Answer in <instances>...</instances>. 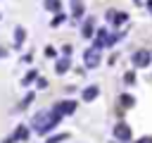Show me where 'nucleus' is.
<instances>
[{
  "label": "nucleus",
  "instance_id": "f03ea898",
  "mask_svg": "<svg viewBox=\"0 0 152 143\" xmlns=\"http://www.w3.org/2000/svg\"><path fill=\"white\" fill-rule=\"evenodd\" d=\"M100 62H102V57H100V50H95V48H88V50L83 52V64H86V69H95V67H100Z\"/></svg>",
  "mask_w": 152,
  "mask_h": 143
},
{
  "label": "nucleus",
  "instance_id": "f3484780",
  "mask_svg": "<svg viewBox=\"0 0 152 143\" xmlns=\"http://www.w3.org/2000/svg\"><path fill=\"white\" fill-rule=\"evenodd\" d=\"M64 19H66L64 14H59V12H55V17H52V21H50V24H52V26H59V24H62Z\"/></svg>",
  "mask_w": 152,
  "mask_h": 143
},
{
  "label": "nucleus",
  "instance_id": "423d86ee",
  "mask_svg": "<svg viewBox=\"0 0 152 143\" xmlns=\"http://www.w3.org/2000/svg\"><path fill=\"white\" fill-rule=\"evenodd\" d=\"M97 95H100V86H97V83H90V86H86V88H83V93H81L83 102H93Z\"/></svg>",
  "mask_w": 152,
  "mask_h": 143
},
{
  "label": "nucleus",
  "instance_id": "f257e3e1",
  "mask_svg": "<svg viewBox=\"0 0 152 143\" xmlns=\"http://www.w3.org/2000/svg\"><path fill=\"white\" fill-rule=\"evenodd\" d=\"M62 117H64V114H62L57 107H52L50 112H38V114L33 117L31 126H33V131H36L38 136H45V133H50L52 129H57V124H59Z\"/></svg>",
  "mask_w": 152,
  "mask_h": 143
},
{
  "label": "nucleus",
  "instance_id": "412c9836",
  "mask_svg": "<svg viewBox=\"0 0 152 143\" xmlns=\"http://www.w3.org/2000/svg\"><path fill=\"white\" fill-rule=\"evenodd\" d=\"M45 86H48V81H45V79H43V76H40V79H38V81H36V88H38V91H40V88H45Z\"/></svg>",
  "mask_w": 152,
  "mask_h": 143
},
{
  "label": "nucleus",
  "instance_id": "b1692460",
  "mask_svg": "<svg viewBox=\"0 0 152 143\" xmlns=\"http://www.w3.org/2000/svg\"><path fill=\"white\" fill-rule=\"evenodd\" d=\"M2 57H7V50H5L2 45H0V60H2Z\"/></svg>",
  "mask_w": 152,
  "mask_h": 143
},
{
  "label": "nucleus",
  "instance_id": "6ab92c4d",
  "mask_svg": "<svg viewBox=\"0 0 152 143\" xmlns=\"http://www.w3.org/2000/svg\"><path fill=\"white\" fill-rule=\"evenodd\" d=\"M124 81H126V83H135V74H133V72H128V74L124 76Z\"/></svg>",
  "mask_w": 152,
  "mask_h": 143
},
{
  "label": "nucleus",
  "instance_id": "1a4fd4ad",
  "mask_svg": "<svg viewBox=\"0 0 152 143\" xmlns=\"http://www.w3.org/2000/svg\"><path fill=\"white\" fill-rule=\"evenodd\" d=\"M43 5H45L48 12H59L62 10V0H43Z\"/></svg>",
  "mask_w": 152,
  "mask_h": 143
},
{
  "label": "nucleus",
  "instance_id": "a211bd4d",
  "mask_svg": "<svg viewBox=\"0 0 152 143\" xmlns=\"http://www.w3.org/2000/svg\"><path fill=\"white\" fill-rule=\"evenodd\" d=\"M36 76H38V72H36V69H33V72H28V74H26V76H24V81H21V83H24V86H28V83H31V81H33V79H36Z\"/></svg>",
  "mask_w": 152,
  "mask_h": 143
},
{
  "label": "nucleus",
  "instance_id": "aec40b11",
  "mask_svg": "<svg viewBox=\"0 0 152 143\" xmlns=\"http://www.w3.org/2000/svg\"><path fill=\"white\" fill-rule=\"evenodd\" d=\"M45 55H48V57H55V55H57V50H55L52 45H48V48H45Z\"/></svg>",
  "mask_w": 152,
  "mask_h": 143
},
{
  "label": "nucleus",
  "instance_id": "20e7f679",
  "mask_svg": "<svg viewBox=\"0 0 152 143\" xmlns=\"http://www.w3.org/2000/svg\"><path fill=\"white\" fill-rule=\"evenodd\" d=\"M112 133H114V138H119V141H128V138H131V126L124 124V122H119V124H114Z\"/></svg>",
  "mask_w": 152,
  "mask_h": 143
},
{
  "label": "nucleus",
  "instance_id": "39448f33",
  "mask_svg": "<svg viewBox=\"0 0 152 143\" xmlns=\"http://www.w3.org/2000/svg\"><path fill=\"white\" fill-rule=\"evenodd\" d=\"M126 19H128V14H126V12H121V10H109V12H107V21H109V24H114V26L124 24Z\"/></svg>",
  "mask_w": 152,
  "mask_h": 143
},
{
  "label": "nucleus",
  "instance_id": "f8f14e48",
  "mask_svg": "<svg viewBox=\"0 0 152 143\" xmlns=\"http://www.w3.org/2000/svg\"><path fill=\"white\" fill-rule=\"evenodd\" d=\"M81 33H83V38H93V33H95V31H93V19H86V24H83V31H81Z\"/></svg>",
  "mask_w": 152,
  "mask_h": 143
},
{
  "label": "nucleus",
  "instance_id": "6e6552de",
  "mask_svg": "<svg viewBox=\"0 0 152 143\" xmlns=\"http://www.w3.org/2000/svg\"><path fill=\"white\" fill-rule=\"evenodd\" d=\"M69 7H71V17L74 19L83 17V0H69Z\"/></svg>",
  "mask_w": 152,
  "mask_h": 143
},
{
  "label": "nucleus",
  "instance_id": "5701e85b",
  "mask_svg": "<svg viewBox=\"0 0 152 143\" xmlns=\"http://www.w3.org/2000/svg\"><path fill=\"white\" fill-rule=\"evenodd\" d=\"M62 55L69 57V55H71V45H64V48H62Z\"/></svg>",
  "mask_w": 152,
  "mask_h": 143
},
{
  "label": "nucleus",
  "instance_id": "4be33fe9",
  "mask_svg": "<svg viewBox=\"0 0 152 143\" xmlns=\"http://www.w3.org/2000/svg\"><path fill=\"white\" fill-rule=\"evenodd\" d=\"M135 143H152V136H140Z\"/></svg>",
  "mask_w": 152,
  "mask_h": 143
},
{
  "label": "nucleus",
  "instance_id": "0eeeda50",
  "mask_svg": "<svg viewBox=\"0 0 152 143\" xmlns=\"http://www.w3.org/2000/svg\"><path fill=\"white\" fill-rule=\"evenodd\" d=\"M55 107L62 112V114H74L76 112V100H59V102H55Z\"/></svg>",
  "mask_w": 152,
  "mask_h": 143
},
{
  "label": "nucleus",
  "instance_id": "7ed1b4c3",
  "mask_svg": "<svg viewBox=\"0 0 152 143\" xmlns=\"http://www.w3.org/2000/svg\"><path fill=\"white\" fill-rule=\"evenodd\" d=\"M131 62H133V67H140V69H142V67H147V64L152 62V52L145 50V48H142V50H135V52L131 55Z\"/></svg>",
  "mask_w": 152,
  "mask_h": 143
},
{
  "label": "nucleus",
  "instance_id": "ddd939ff",
  "mask_svg": "<svg viewBox=\"0 0 152 143\" xmlns=\"http://www.w3.org/2000/svg\"><path fill=\"white\" fill-rule=\"evenodd\" d=\"M24 41H26V31H24L21 26H17V29H14V43H17V45H21Z\"/></svg>",
  "mask_w": 152,
  "mask_h": 143
},
{
  "label": "nucleus",
  "instance_id": "4468645a",
  "mask_svg": "<svg viewBox=\"0 0 152 143\" xmlns=\"http://www.w3.org/2000/svg\"><path fill=\"white\" fill-rule=\"evenodd\" d=\"M119 102H121L124 107H133V105H135V98H133V95H128V93H124V95L119 98Z\"/></svg>",
  "mask_w": 152,
  "mask_h": 143
},
{
  "label": "nucleus",
  "instance_id": "9b49d317",
  "mask_svg": "<svg viewBox=\"0 0 152 143\" xmlns=\"http://www.w3.org/2000/svg\"><path fill=\"white\" fill-rule=\"evenodd\" d=\"M26 138H28V129L26 126H19L14 131V136H12V141H26Z\"/></svg>",
  "mask_w": 152,
  "mask_h": 143
},
{
  "label": "nucleus",
  "instance_id": "9d476101",
  "mask_svg": "<svg viewBox=\"0 0 152 143\" xmlns=\"http://www.w3.org/2000/svg\"><path fill=\"white\" fill-rule=\"evenodd\" d=\"M66 69H69V57H59L57 64H55V72H57V74H64Z\"/></svg>",
  "mask_w": 152,
  "mask_h": 143
},
{
  "label": "nucleus",
  "instance_id": "393cba45",
  "mask_svg": "<svg viewBox=\"0 0 152 143\" xmlns=\"http://www.w3.org/2000/svg\"><path fill=\"white\" fill-rule=\"evenodd\" d=\"M147 10H150V12H152V0H147Z\"/></svg>",
  "mask_w": 152,
  "mask_h": 143
},
{
  "label": "nucleus",
  "instance_id": "2eb2a0df",
  "mask_svg": "<svg viewBox=\"0 0 152 143\" xmlns=\"http://www.w3.org/2000/svg\"><path fill=\"white\" fill-rule=\"evenodd\" d=\"M31 102H33V93H26V95H24V100L19 102V110H24V107H26V105H31Z\"/></svg>",
  "mask_w": 152,
  "mask_h": 143
},
{
  "label": "nucleus",
  "instance_id": "dca6fc26",
  "mask_svg": "<svg viewBox=\"0 0 152 143\" xmlns=\"http://www.w3.org/2000/svg\"><path fill=\"white\" fill-rule=\"evenodd\" d=\"M66 138H69L66 133H57V136H52V138H48L45 143H62V141H66Z\"/></svg>",
  "mask_w": 152,
  "mask_h": 143
}]
</instances>
